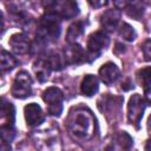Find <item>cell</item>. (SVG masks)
<instances>
[{"instance_id": "obj_14", "label": "cell", "mask_w": 151, "mask_h": 151, "mask_svg": "<svg viewBox=\"0 0 151 151\" xmlns=\"http://www.w3.org/2000/svg\"><path fill=\"white\" fill-rule=\"evenodd\" d=\"M33 70L37 74V78L39 79V81H45L48 79L50 72H51V65L47 60V58H39L33 66Z\"/></svg>"}, {"instance_id": "obj_3", "label": "cell", "mask_w": 151, "mask_h": 151, "mask_svg": "<svg viewBox=\"0 0 151 151\" xmlns=\"http://www.w3.org/2000/svg\"><path fill=\"white\" fill-rule=\"evenodd\" d=\"M46 13H51L59 19H72L78 15L79 8L74 1H52L46 5Z\"/></svg>"}, {"instance_id": "obj_9", "label": "cell", "mask_w": 151, "mask_h": 151, "mask_svg": "<svg viewBox=\"0 0 151 151\" xmlns=\"http://www.w3.org/2000/svg\"><path fill=\"white\" fill-rule=\"evenodd\" d=\"M24 111H25V119L28 126H32V127L38 126L45 120V116L42 113L41 107L35 103H31L26 105Z\"/></svg>"}, {"instance_id": "obj_17", "label": "cell", "mask_w": 151, "mask_h": 151, "mask_svg": "<svg viewBox=\"0 0 151 151\" xmlns=\"http://www.w3.org/2000/svg\"><path fill=\"white\" fill-rule=\"evenodd\" d=\"M137 78H138L139 84L145 90V97H146L145 101L149 105L150 104V67L146 66V67L139 70L137 73Z\"/></svg>"}, {"instance_id": "obj_18", "label": "cell", "mask_w": 151, "mask_h": 151, "mask_svg": "<svg viewBox=\"0 0 151 151\" xmlns=\"http://www.w3.org/2000/svg\"><path fill=\"white\" fill-rule=\"evenodd\" d=\"M84 33V22L83 21H76L74 24H72L68 29H67V35L66 39L70 44L74 42L80 35H83Z\"/></svg>"}, {"instance_id": "obj_5", "label": "cell", "mask_w": 151, "mask_h": 151, "mask_svg": "<svg viewBox=\"0 0 151 151\" xmlns=\"http://www.w3.org/2000/svg\"><path fill=\"white\" fill-rule=\"evenodd\" d=\"M11 93L13 97L24 99L32 93V78L26 71H20L13 81Z\"/></svg>"}, {"instance_id": "obj_20", "label": "cell", "mask_w": 151, "mask_h": 151, "mask_svg": "<svg viewBox=\"0 0 151 151\" xmlns=\"http://www.w3.org/2000/svg\"><path fill=\"white\" fill-rule=\"evenodd\" d=\"M119 35L126 41H133L136 39V32H134L133 27L130 26L129 24L122 25V27L119 29Z\"/></svg>"}, {"instance_id": "obj_6", "label": "cell", "mask_w": 151, "mask_h": 151, "mask_svg": "<svg viewBox=\"0 0 151 151\" xmlns=\"http://www.w3.org/2000/svg\"><path fill=\"white\" fill-rule=\"evenodd\" d=\"M146 106L147 104L140 94L134 93L130 98L127 104V118H129V122L133 124L136 127H139V123L142 120V117Z\"/></svg>"}, {"instance_id": "obj_12", "label": "cell", "mask_w": 151, "mask_h": 151, "mask_svg": "<svg viewBox=\"0 0 151 151\" xmlns=\"http://www.w3.org/2000/svg\"><path fill=\"white\" fill-rule=\"evenodd\" d=\"M99 77L106 85H111L119 78V68L113 63H106L99 68Z\"/></svg>"}, {"instance_id": "obj_11", "label": "cell", "mask_w": 151, "mask_h": 151, "mask_svg": "<svg viewBox=\"0 0 151 151\" xmlns=\"http://www.w3.org/2000/svg\"><path fill=\"white\" fill-rule=\"evenodd\" d=\"M9 46L12 47L13 52L17 54H25L29 51V40L28 38L22 33L13 34L8 40Z\"/></svg>"}, {"instance_id": "obj_15", "label": "cell", "mask_w": 151, "mask_h": 151, "mask_svg": "<svg viewBox=\"0 0 151 151\" xmlns=\"http://www.w3.org/2000/svg\"><path fill=\"white\" fill-rule=\"evenodd\" d=\"M14 106L6 98L0 97V119L5 118L7 124H14Z\"/></svg>"}, {"instance_id": "obj_22", "label": "cell", "mask_w": 151, "mask_h": 151, "mask_svg": "<svg viewBox=\"0 0 151 151\" xmlns=\"http://www.w3.org/2000/svg\"><path fill=\"white\" fill-rule=\"evenodd\" d=\"M47 60H48V63H50L52 70L59 71V70H61V68L64 67L63 58H61L59 54H57V53H51V54L47 57Z\"/></svg>"}, {"instance_id": "obj_2", "label": "cell", "mask_w": 151, "mask_h": 151, "mask_svg": "<svg viewBox=\"0 0 151 151\" xmlns=\"http://www.w3.org/2000/svg\"><path fill=\"white\" fill-rule=\"evenodd\" d=\"M60 34V19L51 13H45V15L38 22L37 38L44 41H52L58 39Z\"/></svg>"}, {"instance_id": "obj_19", "label": "cell", "mask_w": 151, "mask_h": 151, "mask_svg": "<svg viewBox=\"0 0 151 151\" xmlns=\"http://www.w3.org/2000/svg\"><path fill=\"white\" fill-rule=\"evenodd\" d=\"M15 136L14 124H7L5 123L0 127V137L4 139V142H11Z\"/></svg>"}, {"instance_id": "obj_1", "label": "cell", "mask_w": 151, "mask_h": 151, "mask_svg": "<svg viewBox=\"0 0 151 151\" xmlns=\"http://www.w3.org/2000/svg\"><path fill=\"white\" fill-rule=\"evenodd\" d=\"M94 117L92 113L83 107L71 111L67 118V129L70 133L77 139H88L94 132Z\"/></svg>"}, {"instance_id": "obj_23", "label": "cell", "mask_w": 151, "mask_h": 151, "mask_svg": "<svg viewBox=\"0 0 151 151\" xmlns=\"http://www.w3.org/2000/svg\"><path fill=\"white\" fill-rule=\"evenodd\" d=\"M117 142L122 145V147L124 149H129L132 146V138L126 133V132H120L118 136H117Z\"/></svg>"}, {"instance_id": "obj_10", "label": "cell", "mask_w": 151, "mask_h": 151, "mask_svg": "<svg viewBox=\"0 0 151 151\" xmlns=\"http://www.w3.org/2000/svg\"><path fill=\"white\" fill-rule=\"evenodd\" d=\"M119 19H120V12L117 8L107 9L101 15L100 25H101L103 29H105L107 32H112V31H114L117 28Z\"/></svg>"}, {"instance_id": "obj_24", "label": "cell", "mask_w": 151, "mask_h": 151, "mask_svg": "<svg viewBox=\"0 0 151 151\" xmlns=\"http://www.w3.org/2000/svg\"><path fill=\"white\" fill-rule=\"evenodd\" d=\"M142 50H143V53H144V57L146 60H150V40H145L144 45L142 46Z\"/></svg>"}, {"instance_id": "obj_16", "label": "cell", "mask_w": 151, "mask_h": 151, "mask_svg": "<svg viewBox=\"0 0 151 151\" xmlns=\"http://www.w3.org/2000/svg\"><path fill=\"white\" fill-rule=\"evenodd\" d=\"M18 65V60L7 51L0 48V71L7 72Z\"/></svg>"}, {"instance_id": "obj_4", "label": "cell", "mask_w": 151, "mask_h": 151, "mask_svg": "<svg viewBox=\"0 0 151 151\" xmlns=\"http://www.w3.org/2000/svg\"><path fill=\"white\" fill-rule=\"evenodd\" d=\"M42 99L47 105V112L51 116L59 117L60 113L63 112V99H64V94L61 90L55 86H51L44 91Z\"/></svg>"}, {"instance_id": "obj_7", "label": "cell", "mask_w": 151, "mask_h": 151, "mask_svg": "<svg viewBox=\"0 0 151 151\" xmlns=\"http://www.w3.org/2000/svg\"><path fill=\"white\" fill-rule=\"evenodd\" d=\"M109 37L100 31L94 32L90 35L87 40V55L91 57V60L96 59L100 54V52L109 45Z\"/></svg>"}, {"instance_id": "obj_13", "label": "cell", "mask_w": 151, "mask_h": 151, "mask_svg": "<svg viewBox=\"0 0 151 151\" xmlns=\"http://www.w3.org/2000/svg\"><path fill=\"white\" fill-rule=\"evenodd\" d=\"M98 78L93 74H86L83 80H81V85H80V91L84 96L86 97H92L94 93H97L98 91Z\"/></svg>"}, {"instance_id": "obj_8", "label": "cell", "mask_w": 151, "mask_h": 151, "mask_svg": "<svg viewBox=\"0 0 151 151\" xmlns=\"http://www.w3.org/2000/svg\"><path fill=\"white\" fill-rule=\"evenodd\" d=\"M64 60L66 64L78 65L86 60V53L80 45L72 42L64 50Z\"/></svg>"}, {"instance_id": "obj_21", "label": "cell", "mask_w": 151, "mask_h": 151, "mask_svg": "<svg viewBox=\"0 0 151 151\" xmlns=\"http://www.w3.org/2000/svg\"><path fill=\"white\" fill-rule=\"evenodd\" d=\"M126 11H127V14L137 20L140 19V17L143 15V7L139 2H130L126 7Z\"/></svg>"}]
</instances>
